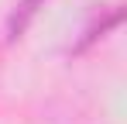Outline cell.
I'll return each mask as SVG.
<instances>
[{
	"label": "cell",
	"instance_id": "6da1fadb",
	"mask_svg": "<svg viewBox=\"0 0 127 124\" xmlns=\"http://www.w3.org/2000/svg\"><path fill=\"white\" fill-rule=\"evenodd\" d=\"M48 0H17L14 3V10H10V17H7V41H17L28 31V24L38 17V10H41Z\"/></svg>",
	"mask_w": 127,
	"mask_h": 124
},
{
	"label": "cell",
	"instance_id": "7a4b0ae2",
	"mask_svg": "<svg viewBox=\"0 0 127 124\" xmlns=\"http://www.w3.org/2000/svg\"><path fill=\"white\" fill-rule=\"evenodd\" d=\"M120 17H124V10H120V7H113V10L106 14V21H100V24H89V28L83 31V38H79V45H76L72 52H83L86 45H93L96 38H103L110 28H117V24H120Z\"/></svg>",
	"mask_w": 127,
	"mask_h": 124
}]
</instances>
